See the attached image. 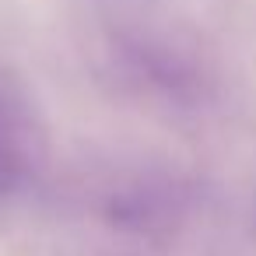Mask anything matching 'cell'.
Listing matches in <instances>:
<instances>
[{
    "label": "cell",
    "mask_w": 256,
    "mask_h": 256,
    "mask_svg": "<svg viewBox=\"0 0 256 256\" xmlns=\"http://www.w3.org/2000/svg\"><path fill=\"white\" fill-rule=\"evenodd\" d=\"M36 130L22 106L0 98V196L14 193L36 162Z\"/></svg>",
    "instance_id": "cell-1"
}]
</instances>
